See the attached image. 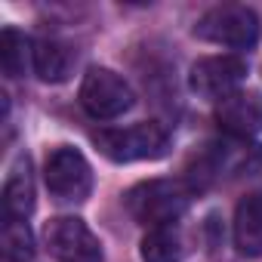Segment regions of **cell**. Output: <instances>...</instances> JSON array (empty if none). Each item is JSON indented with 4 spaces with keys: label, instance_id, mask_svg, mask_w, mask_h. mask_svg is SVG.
<instances>
[{
    "label": "cell",
    "instance_id": "obj_1",
    "mask_svg": "<svg viewBox=\"0 0 262 262\" xmlns=\"http://www.w3.org/2000/svg\"><path fill=\"white\" fill-rule=\"evenodd\" d=\"M194 188L185 179H148L126 191V213L148 228L173 225L191 204Z\"/></svg>",
    "mask_w": 262,
    "mask_h": 262
},
{
    "label": "cell",
    "instance_id": "obj_2",
    "mask_svg": "<svg viewBox=\"0 0 262 262\" xmlns=\"http://www.w3.org/2000/svg\"><path fill=\"white\" fill-rule=\"evenodd\" d=\"M93 142L114 164L155 161V158H164L170 148V136L158 120H142L123 129H102V133L93 136Z\"/></svg>",
    "mask_w": 262,
    "mask_h": 262
},
{
    "label": "cell",
    "instance_id": "obj_3",
    "mask_svg": "<svg viewBox=\"0 0 262 262\" xmlns=\"http://www.w3.org/2000/svg\"><path fill=\"white\" fill-rule=\"evenodd\" d=\"M194 173H188V185L198 191L222 176H250L253 170L262 167V148L247 142V139H225V142H210L198 158H194Z\"/></svg>",
    "mask_w": 262,
    "mask_h": 262
},
{
    "label": "cell",
    "instance_id": "obj_4",
    "mask_svg": "<svg viewBox=\"0 0 262 262\" xmlns=\"http://www.w3.org/2000/svg\"><path fill=\"white\" fill-rule=\"evenodd\" d=\"M259 31H262L259 16L250 7H241V4L213 7L194 25V34L201 40L219 43V47H231V50H250L259 40Z\"/></svg>",
    "mask_w": 262,
    "mask_h": 262
},
{
    "label": "cell",
    "instance_id": "obj_5",
    "mask_svg": "<svg viewBox=\"0 0 262 262\" xmlns=\"http://www.w3.org/2000/svg\"><path fill=\"white\" fill-rule=\"evenodd\" d=\"M43 182L56 201L80 204L93 191V167L77 148L59 145L56 151H50V158L43 164Z\"/></svg>",
    "mask_w": 262,
    "mask_h": 262
},
{
    "label": "cell",
    "instance_id": "obj_6",
    "mask_svg": "<svg viewBox=\"0 0 262 262\" xmlns=\"http://www.w3.org/2000/svg\"><path fill=\"white\" fill-rule=\"evenodd\" d=\"M136 102L129 83L111 68H90L80 80V105L96 120H114Z\"/></svg>",
    "mask_w": 262,
    "mask_h": 262
},
{
    "label": "cell",
    "instance_id": "obj_7",
    "mask_svg": "<svg viewBox=\"0 0 262 262\" xmlns=\"http://www.w3.org/2000/svg\"><path fill=\"white\" fill-rule=\"evenodd\" d=\"M47 250L56 262H102V244L77 216H56L43 231Z\"/></svg>",
    "mask_w": 262,
    "mask_h": 262
},
{
    "label": "cell",
    "instance_id": "obj_8",
    "mask_svg": "<svg viewBox=\"0 0 262 262\" xmlns=\"http://www.w3.org/2000/svg\"><path fill=\"white\" fill-rule=\"evenodd\" d=\"M244 77H247V62L241 56H204L191 65L188 86H191V93L219 102L228 93L241 90Z\"/></svg>",
    "mask_w": 262,
    "mask_h": 262
},
{
    "label": "cell",
    "instance_id": "obj_9",
    "mask_svg": "<svg viewBox=\"0 0 262 262\" xmlns=\"http://www.w3.org/2000/svg\"><path fill=\"white\" fill-rule=\"evenodd\" d=\"M213 117L222 133L231 139H250L262 133V93L256 90H234L216 102Z\"/></svg>",
    "mask_w": 262,
    "mask_h": 262
},
{
    "label": "cell",
    "instance_id": "obj_10",
    "mask_svg": "<svg viewBox=\"0 0 262 262\" xmlns=\"http://www.w3.org/2000/svg\"><path fill=\"white\" fill-rule=\"evenodd\" d=\"M34 210V176H31V161L22 155L4 185V219H28Z\"/></svg>",
    "mask_w": 262,
    "mask_h": 262
},
{
    "label": "cell",
    "instance_id": "obj_11",
    "mask_svg": "<svg viewBox=\"0 0 262 262\" xmlns=\"http://www.w3.org/2000/svg\"><path fill=\"white\" fill-rule=\"evenodd\" d=\"M234 247L244 256H262V191L247 194L234 210Z\"/></svg>",
    "mask_w": 262,
    "mask_h": 262
},
{
    "label": "cell",
    "instance_id": "obj_12",
    "mask_svg": "<svg viewBox=\"0 0 262 262\" xmlns=\"http://www.w3.org/2000/svg\"><path fill=\"white\" fill-rule=\"evenodd\" d=\"M71 65H74V53L65 43H59L53 37H43V40L34 43V65L31 68H34V74L43 83H62V80H68Z\"/></svg>",
    "mask_w": 262,
    "mask_h": 262
},
{
    "label": "cell",
    "instance_id": "obj_13",
    "mask_svg": "<svg viewBox=\"0 0 262 262\" xmlns=\"http://www.w3.org/2000/svg\"><path fill=\"white\" fill-rule=\"evenodd\" d=\"M139 256H142V262H182V256H185L182 234L173 225L148 228V234L139 244Z\"/></svg>",
    "mask_w": 262,
    "mask_h": 262
},
{
    "label": "cell",
    "instance_id": "obj_14",
    "mask_svg": "<svg viewBox=\"0 0 262 262\" xmlns=\"http://www.w3.org/2000/svg\"><path fill=\"white\" fill-rule=\"evenodd\" d=\"M0 65H4V74L22 77L25 68L34 65V43L16 28H4L0 31Z\"/></svg>",
    "mask_w": 262,
    "mask_h": 262
},
{
    "label": "cell",
    "instance_id": "obj_15",
    "mask_svg": "<svg viewBox=\"0 0 262 262\" xmlns=\"http://www.w3.org/2000/svg\"><path fill=\"white\" fill-rule=\"evenodd\" d=\"M0 250H4L7 262H31L34 259V234L25 219H4Z\"/></svg>",
    "mask_w": 262,
    "mask_h": 262
}]
</instances>
